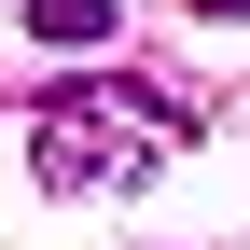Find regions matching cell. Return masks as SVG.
Instances as JSON below:
<instances>
[{
    "label": "cell",
    "mask_w": 250,
    "mask_h": 250,
    "mask_svg": "<svg viewBox=\"0 0 250 250\" xmlns=\"http://www.w3.org/2000/svg\"><path fill=\"white\" fill-rule=\"evenodd\" d=\"M28 181L42 195H139L153 181V139H125L111 125V98H42V125H28Z\"/></svg>",
    "instance_id": "obj_1"
},
{
    "label": "cell",
    "mask_w": 250,
    "mask_h": 250,
    "mask_svg": "<svg viewBox=\"0 0 250 250\" xmlns=\"http://www.w3.org/2000/svg\"><path fill=\"white\" fill-rule=\"evenodd\" d=\"M125 28V0H28V42H56V56H98Z\"/></svg>",
    "instance_id": "obj_2"
}]
</instances>
